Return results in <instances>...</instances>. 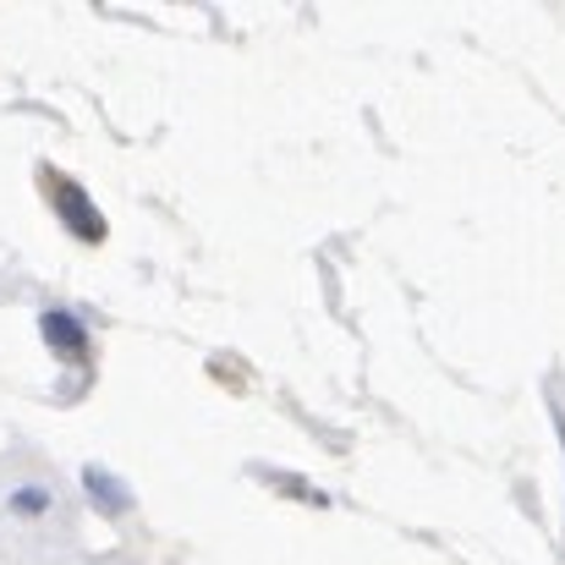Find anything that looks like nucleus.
Instances as JSON below:
<instances>
[{
	"mask_svg": "<svg viewBox=\"0 0 565 565\" xmlns=\"http://www.w3.org/2000/svg\"><path fill=\"white\" fill-rule=\"evenodd\" d=\"M55 209H61V220H66L72 236H83V242H105V214H99L77 188H55Z\"/></svg>",
	"mask_w": 565,
	"mask_h": 565,
	"instance_id": "1",
	"label": "nucleus"
},
{
	"mask_svg": "<svg viewBox=\"0 0 565 565\" xmlns=\"http://www.w3.org/2000/svg\"><path fill=\"white\" fill-rule=\"evenodd\" d=\"M39 335L55 347V358H66V363H83L88 358V335H83V324L72 319V313H39Z\"/></svg>",
	"mask_w": 565,
	"mask_h": 565,
	"instance_id": "2",
	"label": "nucleus"
},
{
	"mask_svg": "<svg viewBox=\"0 0 565 565\" xmlns=\"http://www.w3.org/2000/svg\"><path fill=\"white\" fill-rule=\"evenodd\" d=\"M83 489L94 494V505H99L105 516H121V511H127V489H121L105 467H83Z\"/></svg>",
	"mask_w": 565,
	"mask_h": 565,
	"instance_id": "3",
	"label": "nucleus"
},
{
	"mask_svg": "<svg viewBox=\"0 0 565 565\" xmlns=\"http://www.w3.org/2000/svg\"><path fill=\"white\" fill-rule=\"evenodd\" d=\"M11 511H17V516H39V511H50V494H44V489H17V494H11Z\"/></svg>",
	"mask_w": 565,
	"mask_h": 565,
	"instance_id": "4",
	"label": "nucleus"
}]
</instances>
